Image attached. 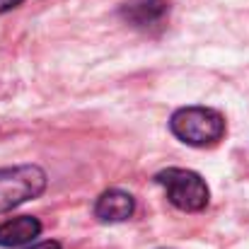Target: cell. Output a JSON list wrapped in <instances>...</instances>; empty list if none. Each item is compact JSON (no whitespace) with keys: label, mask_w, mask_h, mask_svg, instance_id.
Listing matches in <instances>:
<instances>
[{"label":"cell","mask_w":249,"mask_h":249,"mask_svg":"<svg viewBox=\"0 0 249 249\" xmlns=\"http://www.w3.org/2000/svg\"><path fill=\"white\" fill-rule=\"evenodd\" d=\"M169 128L181 143L206 148L215 145L225 136V119L220 116V111L208 107H184L172 114Z\"/></svg>","instance_id":"1"},{"label":"cell","mask_w":249,"mask_h":249,"mask_svg":"<svg viewBox=\"0 0 249 249\" xmlns=\"http://www.w3.org/2000/svg\"><path fill=\"white\" fill-rule=\"evenodd\" d=\"M155 181L160 186H165L167 198L174 208L186 211V213H198L208 206L211 191L203 181L201 174L191 172V169H181V167H169L158 172Z\"/></svg>","instance_id":"2"},{"label":"cell","mask_w":249,"mask_h":249,"mask_svg":"<svg viewBox=\"0 0 249 249\" xmlns=\"http://www.w3.org/2000/svg\"><path fill=\"white\" fill-rule=\"evenodd\" d=\"M46 189V172L36 165H17L0 169V213H7Z\"/></svg>","instance_id":"3"},{"label":"cell","mask_w":249,"mask_h":249,"mask_svg":"<svg viewBox=\"0 0 249 249\" xmlns=\"http://www.w3.org/2000/svg\"><path fill=\"white\" fill-rule=\"evenodd\" d=\"M119 15L138 29L155 27L169 15V2L167 0H128L121 5Z\"/></svg>","instance_id":"4"},{"label":"cell","mask_w":249,"mask_h":249,"mask_svg":"<svg viewBox=\"0 0 249 249\" xmlns=\"http://www.w3.org/2000/svg\"><path fill=\"white\" fill-rule=\"evenodd\" d=\"M136 211V201L131 194L121 191V189H109L104 191L97 203H94V215L102 223H124L133 215Z\"/></svg>","instance_id":"5"},{"label":"cell","mask_w":249,"mask_h":249,"mask_svg":"<svg viewBox=\"0 0 249 249\" xmlns=\"http://www.w3.org/2000/svg\"><path fill=\"white\" fill-rule=\"evenodd\" d=\"M41 223L32 215H19L12 220H5L0 225V247H22L39 237Z\"/></svg>","instance_id":"6"},{"label":"cell","mask_w":249,"mask_h":249,"mask_svg":"<svg viewBox=\"0 0 249 249\" xmlns=\"http://www.w3.org/2000/svg\"><path fill=\"white\" fill-rule=\"evenodd\" d=\"M19 2H22V0H0V15H2V12H10V10L17 7Z\"/></svg>","instance_id":"7"},{"label":"cell","mask_w":249,"mask_h":249,"mask_svg":"<svg viewBox=\"0 0 249 249\" xmlns=\"http://www.w3.org/2000/svg\"><path fill=\"white\" fill-rule=\"evenodd\" d=\"M27 249H61V245L58 242H39V245H32V247H27Z\"/></svg>","instance_id":"8"}]
</instances>
